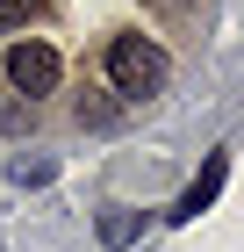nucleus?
<instances>
[{
  "label": "nucleus",
  "instance_id": "obj_7",
  "mask_svg": "<svg viewBox=\"0 0 244 252\" xmlns=\"http://www.w3.org/2000/svg\"><path fill=\"white\" fill-rule=\"evenodd\" d=\"M51 173H57L51 158H15V166H7V180H22V188H43Z\"/></svg>",
  "mask_w": 244,
  "mask_h": 252
},
{
  "label": "nucleus",
  "instance_id": "obj_6",
  "mask_svg": "<svg viewBox=\"0 0 244 252\" xmlns=\"http://www.w3.org/2000/svg\"><path fill=\"white\" fill-rule=\"evenodd\" d=\"M36 15H43V0H0V36L7 29H29Z\"/></svg>",
  "mask_w": 244,
  "mask_h": 252
},
{
  "label": "nucleus",
  "instance_id": "obj_1",
  "mask_svg": "<svg viewBox=\"0 0 244 252\" xmlns=\"http://www.w3.org/2000/svg\"><path fill=\"white\" fill-rule=\"evenodd\" d=\"M101 65H108V94L115 101H151V94H165V79H172L165 51L151 36H115Z\"/></svg>",
  "mask_w": 244,
  "mask_h": 252
},
{
  "label": "nucleus",
  "instance_id": "obj_3",
  "mask_svg": "<svg viewBox=\"0 0 244 252\" xmlns=\"http://www.w3.org/2000/svg\"><path fill=\"white\" fill-rule=\"evenodd\" d=\"M223 180H230V152H208V166H201V173L187 180V194L172 202V223H194V216H201L208 202L223 194Z\"/></svg>",
  "mask_w": 244,
  "mask_h": 252
},
{
  "label": "nucleus",
  "instance_id": "obj_4",
  "mask_svg": "<svg viewBox=\"0 0 244 252\" xmlns=\"http://www.w3.org/2000/svg\"><path fill=\"white\" fill-rule=\"evenodd\" d=\"M115 116H122V101L101 94V87H79V94H72V123H79V130H115Z\"/></svg>",
  "mask_w": 244,
  "mask_h": 252
},
{
  "label": "nucleus",
  "instance_id": "obj_5",
  "mask_svg": "<svg viewBox=\"0 0 244 252\" xmlns=\"http://www.w3.org/2000/svg\"><path fill=\"white\" fill-rule=\"evenodd\" d=\"M94 231H101V245H115V252H122V245H136V238H144V216H136V209H101V223H94Z\"/></svg>",
  "mask_w": 244,
  "mask_h": 252
},
{
  "label": "nucleus",
  "instance_id": "obj_2",
  "mask_svg": "<svg viewBox=\"0 0 244 252\" xmlns=\"http://www.w3.org/2000/svg\"><path fill=\"white\" fill-rule=\"evenodd\" d=\"M0 72H7V87H15V94H29V108H36L43 94H57V79H65V58H57L43 36H15L7 51H0Z\"/></svg>",
  "mask_w": 244,
  "mask_h": 252
},
{
  "label": "nucleus",
  "instance_id": "obj_8",
  "mask_svg": "<svg viewBox=\"0 0 244 252\" xmlns=\"http://www.w3.org/2000/svg\"><path fill=\"white\" fill-rule=\"evenodd\" d=\"M0 130H7V137L36 130V108H29V101H7V108H0Z\"/></svg>",
  "mask_w": 244,
  "mask_h": 252
}]
</instances>
